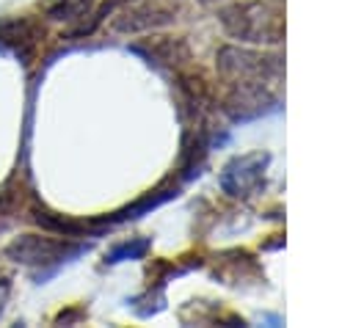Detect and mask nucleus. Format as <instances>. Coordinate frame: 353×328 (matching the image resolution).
Instances as JSON below:
<instances>
[{
  "label": "nucleus",
  "mask_w": 353,
  "mask_h": 328,
  "mask_svg": "<svg viewBox=\"0 0 353 328\" xmlns=\"http://www.w3.org/2000/svg\"><path fill=\"white\" fill-rule=\"evenodd\" d=\"M204 3H210V0H204Z\"/></svg>",
  "instance_id": "9"
},
{
  "label": "nucleus",
  "mask_w": 353,
  "mask_h": 328,
  "mask_svg": "<svg viewBox=\"0 0 353 328\" xmlns=\"http://www.w3.org/2000/svg\"><path fill=\"white\" fill-rule=\"evenodd\" d=\"M223 28L243 41H281L284 22L268 3H232L221 11Z\"/></svg>",
  "instance_id": "1"
},
{
  "label": "nucleus",
  "mask_w": 353,
  "mask_h": 328,
  "mask_svg": "<svg viewBox=\"0 0 353 328\" xmlns=\"http://www.w3.org/2000/svg\"><path fill=\"white\" fill-rule=\"evenodd\" d=\"M8 292H11L8 278H0V314H3V309H6V303H8Z\"/></svg>",
  "instance_id": "8"
},
{
  "label": "nucleus",
  "mask_w": 353,
  "mask_h": 328,
  "mask_svg": "<svg viewBox=\"0 0 353 328\" xmlns=\"http://www.w3.org/2000/svg\"><path fill=\"white\" fill-rule=\"evenodd\" d=\"M39 39H41V30L33 19H6V22H0V44L14 50L25 63H30Z\"/></svg>",
  "instance_id": "4"
},
{
  "label": "nucleus",
  "mask_w": 353,
  "mask_h": 328,
  "mask_svg": "<svg viewBox=\"0 0 353 328\" xmlns=\"http://www.w3.org/2000/svg\"><path fill=\"white\" fill-rule=\"evenodd\" d=\"M265 165H268V154H243V157H234L223 174H221V187L223 193L234 196V198H248L259 190L262 185V174H265Z\"/></svg>",
  "instance_id": "3"
},
{
  "label": "nucleus",
  "mask_w": 353,
  "mask_h": 328,
  "mask_svg": "<svg viewBox=\"0 0 353 328\" xmlns=\"http://www.w3.org/2000/svg\"><path fill=\"white\" fill-rule=\"evenodd\" d=\"M146 251H149V240H143V237H132V240L116 245V248L105 256V262H108V265H116V262H127V259H141Z\"/></svg>",
  "instance_id": "7"
},
{
  "label": "nucleus",
  "mask_w": 353,
  "mask_h": 328,
  "mask_svg": "<svg viewBox=\"0 0 353 328\" xmlns=\"http://www.w3.org/2000/svg\"><path fill=\"white\" fill-rule=\"evenodd\" d=\"M91 6H94V0H61L50 11V17L52 19H63V22H77V19L91 17Z\"/></svg>",
  "instance_id": "6"
},
{
  "label": "nucleus",
  "mask_w": 353,
  "mask_h": 328,
  "mask_svg": "<svg viewBox=\"0 0 353 328\" xmlns=\"http://www.w3.org/2000/svg\"><path fill=\"white\" fill-rule=\"evenodd\" d=\"M127 19H119L116 28L119 30H143V28H154V25H163L171 19L168 11H157V8H141V11H132V14H124Z\"/></svg>",
  "instance_id": "5"
},
{
  "label": "nucleus",
  "mask_w": 353,
  "mask_h": 328,
  "mask_svg": "<svg viewBox=\"0 0 353 328\" xmlns=\"http://www.w3.org/2000/svg\"><path fill=\"white\" fill-rule=\"evenodd\" d=\"M88 245L72 243V237H41V234H22L14 243H8L6 256L14 259L17 265H28V267H47V265H61L72 256H77L80 251H85Z\"/></svg>",
  "instance_id": "2"
}]
</instances>
